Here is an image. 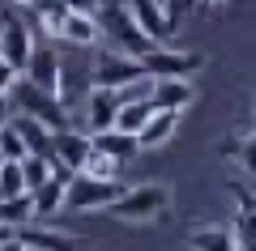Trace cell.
Listing matches in <instances>:
<instances>
[{
    "label": "cell",
    "instance_id": "7c38bea8",
    "mask_svg": "<svg viewBox=\"0 0 256 251\" xmlns=\"http://www.w3.org/2000/svg\"><path fill=\"white\" fill-rule=\"evenodd\" d=\"M34 51V38H30V26H22L18 17L0 21V60H9L18 72H26V60Z\"/></svg>",
    "mask_w": 256,
    "mask_h": 251
},
{
    "label": "cell",
    "instance_id": "e0dca14e",
    "mask_svg": "<svg viewBox=\"0 0 256 251\" xmlns=\"http://www.w3.org/2000/svg\"><path fill=\"white\" fill-rule=\"evenodd\" d=\"M60 38H68L73 47H94V43L102 38V26H98V17H94V13H68Z\"/></svg>",
    "mask_w": 256,
    "mask_h": 251
},
{
    "label": "cell",
    "instance_id": "d4e9b609",
    "mask_svg": "<svg viewBox=\"0 0 256 251\" xmlns=\"http://www.w3.org/2000/svg\"><path fill=\"white\" fill-rule=\"evenodd\" d=\"M26 192V175H22V162H0V196H18Z\"/></svg>",
    "mask_w": 256,
    "mask_h": 251
},
{
    "label": "cell",
    "instance_id": "4fadbf2b",
    "mask_svg": "<svg viewBox=\"0 0 256 251\" xmlns=\"http://www.w3.org/2000/svg\"><path fill=\"white\" fill-rule=\"evenodd\" d=\"M90 149H94V136H82V132H73V128H56V136H52V158L56 162L82 171L86 158H90Z\"/></svg>",
    "mask_w": 256,
    "mask_h": 251
},
{
    "label": "cell",
    "instance_id": "44dd1931",
    "mask_svg": "<svg viewBox=\"0 0 256 251\" xmlns=\"http://www.w3.org/2000/svg\"><path fill=\"white\" fill-rule=\"evenodd\" d=\"M188 247L196 251H218V247H239L235 230H226V226H201V230H192Z\"/></svg>",
    "mask_w": 256,
    "mask_h": 251
},
{
    "label": "cell",
    "instance_id": "9c48e42d",
    "mask_svg": "<svg viewBox=\"0 0 256 251\" xmlns=\"http://www.w3.org/2000/svg\"><path fill=\"white\" fill-rule=\"evenodd\" d=\"M52 162H56V158H52ZM68 179H73V166L56 162V175L30 192V196H34V217H60V213H64V188H68Z\"/></svg>",
    "mask_w": 256,
    "mask_h": 251
},
{
    "label": "cell",
    "instance_id": "d6a6232c",
    "mask_svg": "<svg viewBox=\"0 0 256 251\" xmlns=\"http://www.w3.org/2000/svg\"><path fill=\"white\" fill-rule=\"evenodd\" d=\"M13 4H34V0H13Z\"/></svg>",
    "mask_w": 256,
    "mask_h": 251
},
{
    "label": "cell",
    "instance_id": "ac0fdd59",
    "mask_svg": "<svg viewBox=\"0 0 256 251\" xmlns=\"http://www.w3.org/2000/svg\"><path fill=\"white\" fill-rule=\"evenodd\" d=\"M13 124H18V132L26 136V149L30 153H47L52 158V136H56V128H47L43 119H34V115H13Z\"/></svg>",
    "mask_w": 256,
    "mask_h": 251
},
{
    "label": "cell",
    "instance_id": "7a4b0ae2",
    "mask_svg": "<svg viewBox=\"0 0 256 251\" xmlns=\"http://www.w3.org/2000/svg\"><path fill=\"white\" fill-rule=\"evenodd\" d=\"M9 107L13 111H22V115H34V119H43L47 128H68V111H64V98L60 94H52V90H43V85H34V81H22L18 77V85L9 90Z\"/></svg>",
    "mask_w": 256,
    "mask_h": 251
},
{
    "label": "cell",
    "instance_id": "277c9868",
    "mask_svg": "<svg viewBox=\"0 0 256 251\" xmlns=\"http://www.w3.org/2000/svg\"><path fill=\"white\" fill-rule=\"evenodd\" d=\"M166 209H171V188H162V183H141V188H124L120 200L107 213H116L120 222H154Z\"/></svg>",
    "mask_w": 256,
    "mask_h": 251
},
{
    "label": "cell",
    "instance_id": "30bf717a",
    "mask_svg": "<svg viewBox=\"0 0 256 251\" xmlns=\"http://www.w3.org/2000/svg\"><path fill=\"white\" fill-rule=\"evenodd\" d=\"M150 102H154L158 111H188L192 102H196V90H192L188 77H154V85H150Z\"/></svg>",
    "mask_w": 256,
    "mask_h": 251
},
{
    "label": "cell",
    "instance_id": "8fae6325",
    "mask_svg": "<svg viewBox=\"0 0 256 251\" xmlns=\"http://www.w3.org/2000/svg\"><path fill=\"white\" fill-rule=\"evenodd\" d=\"M124 4H128V13H132V21H137L154 43H166V38L175 34V21L166 17L162 0H124Z\"/></svg>",
    "mask_w": 256,
    "mask_h": 251
},
{
    "label": "cell",
    "instance_id": "4316f807",
    "mask_svg": "<svg viewBox=\"0 0 256 251\" xmlns=\"http://www.w3.org/2000/svg\"><path fill=\"white\" fill-rule=\"evenodd\" d=\"M18 77H22V72L13 68L9 60H0V98H9V90L18 85Z\"/></svg>",
    "mask_w": 256,
    "mask_h": 251
},
{
    "label": "cell",
    "instance_id": "ffe728a7",
    "mask_svg": "<svg viewBox=\"0 0 256 251\" xmlns=\"http://www.w3.org/2000/svg\"><path fill=\"white\" fill-rule=\"evenodd\" d=\"M34 217V196L18 192V196H0V222L4 226H26Z\"/></svg>",
    "mask_w": 256,
    "mask_h": 251
},
{
    "label": "cell",
    "instance_id": "5bb4252c",
    "mask_svg": "<svg viewBox=\"0 0 256 251\" xmlns=\"http://www.w3.org/2000/svg\"><path fill=\"white\" fill-rule=\"evenodd\" d=\"M120 115V90H107V85H94L90 90V107H86V124H90V136L102 132V128H116Z\"/></svg>",
    "mask_w": 256,
    "mask_h": 251
},
{
    "label": "cell",
    "instance_id": "5b68a950",
    "mask_svg": "<svg viewBox=\"0 0 256 251\" xmlns=\"http://www.w3.org/2000/svg\"><path fill=\"white\" fill-rule=\"evenodd\" d=\"M146 60L141 55H128V51H102L98 60H94V72L90 81L94 85H107V90H124V85H132V81H146Z\"/></svg>",
    "mask_w": 256,
    "mask_h": 251
},
{
    "label": "cell",
    "instance_id": "6da1fadb",
    "mask_svg": "<svg viewBox=\"0 0 256 251\" xmlns=\"http://www.w3.org/2000/svg\"><path fill=\"white\" fill-rule=\"evenodd\" d=\"M124 192L120 179H94L86 171H73L68 188H64V213H94V209H111Z\"/></svg>",
    "mask_w": 256,
    "mask_h": 251
},
{
    "label": "cell",
    "instance_id": "3957f363",
    "mask_svg": "<svg viewBox=\"0 0 256 251\" xmlns=\"http://www.w3.org/2000/svg\"><path fill=\"white\" fill-rule=\"evenodd\" d=\"M98 26H102V38H111V43H116L120 51H128V55H146L150 47H154V38L132 21L128 4H120V0H107L98 9Z\"/></svg>",
    "mask_w": 256,
    "mask_h": 251
},
{
    "label": "cell",
    "instance_id": "83f0119b",
    "mask_svg": "<svg viewBox=\"0 0 256 251\" xmlns=\"http://www.w3.org/2000/svg\"><path fill=\"white\" fill-rule=\"evenodd\" d=\"M192 9H196V0H166V17L171 21H180L184 13H192Z\"/></svg>",
    "mask_w": 256,
    "mask_h": 251
},
{
    "label": "cell",
    "instance_id": "484cf974",
    "mask_svg": "<svg viewBox=\"0 0 256 251\" xmlns=\"http://www.w3.org/2000/svg\"><path fill=\"white\" fill-rule=\"evenodd\" d=\"M235 158L244 162V171H248V175H252V179H256V132L239 141V153H235Z\"/></svg>",
    "mask_w": 256,
    "mask_h": 251
},
{
    "label": "cell",
    "instance_id": "2e32d148",
    "mask_svg": "<svg viewBox=\"0 0 256 251\" xmlns=\"http://www.w3.org/2000/svg\"><path fill=\"white\" fill-rule=\"evenodd\" d=\"M94 149L111 153V158H120V162H132L141 153V141L132 132H124V128H102V132H94Z\"/></svg>",
    "mask_w": 256,
    "mask_h": 251
},
{
    "label": "cell",
    "instance_id": "8992f818",
    "mask_svg": "<svg viewBox=\"0 0 256 251\" xmlns=\"http://www.w3.org/2000/svg\"><path fill=\"white\" fill-rule=\"evenodd\" d=\"M141 60H146L150 77H188V72H196L205 64V55L201 51H175L171 43H154Z\"/></svg>",
    "mask_w": 256,
    "mask_h": 251
},
{
    "label": "cell",
    "instance_id": "52a82bcc",
    "mask_svg": "<svg viewBox=\"0 0 256 251\" xmlns=\"http://www.w3.org/2000/svg\"><path fill=\"white\" fill-rule=\"evenodd\" d=\"M86 239H77V234H64V230H47V226H18L13 230V239L4 243L9 251H26V247H38V251H73L82 247Z\"/></svg>",
    "mask_w": 256,
    "mask_h": 251
},
{
    "label": "cell",
    "instance_id": "f1b7e54d",
    "mask_svg": "<svg viewBox=\"0 0 256 251\" xmlns=\"http://www.w3.org/2000/svg\"><path fill=\"white\" fill-rule=\"evenodd\" d=\"M102 4H107V0H68V9H73V13H94V17H98Z\"/></svg>",
    "mask_w": 256,
    "mask_h": 251
},
{
    "label": "cell",
    "instance_id": "603a6c76",
    "mask_svg": "<svg viewBox=\"0 0 256 251\" xmlns=\"http://www.w3.org/2000/svg\"><path fill=\"white\" fill-rule=\"evenodd\" d=\"M120 166H124L120 158H111V153H102V149H90V158H86L82 171L94 175V179H120Z\"/></svg>",
    "mask_w": 256,
    "mask_h": 251
},
{
    "label": "cell",
    "instance_id": "1f68e13d",
    "mask_svg": "<svg viewBox=\"0 0 256 251\" xmlns=\"http://www.w3.org/2000/svg\"><path fill=\"white\" fill-rule=\"evenodd\" d=\"M201 4H210V9H222V4H230V0H201Z\"/></svg>",
    "mask_w": 256,
    "mask_h": 251
},
{
    "label": "cell",
    "instance_id": "7402d4cb",
    "mask_svg": "<svg viewBox=\"0 0 256 251\" xmlns=\"http://www.w3.org/2000/svg\"><path fill=\"white\" fill-rule=\"evenodd\" d=\"M154 115V102L150 98H137V102H120V115H116V128H124V132L137 136L141 128H146V119Z\"/></svg>",
    "mask_w": 256,
    "mask_h": 251
},
{
    "label": "cell",
    "instance_id": "4dcf8cb0",
    "mask_svg": "<svg viewBox=\"0 0 256 251\" xmlns=\"http://www.w3.org/2000/svg\"><path fill=\"white\" fill-rule=\"evenodd\" d=\"M13 230H18V226H4V222H0V247H4V243L13 239Z\"/></svg>",
    "mask_w": 256,
    "mask_h": 251
},
{
    "label": "cell",
    "instance_id": "cb8c5ba5",
    "mask_svg": "<svg viewBox=\"0 0 256 251\" xmlns=\"http://www.w3.org/2000/svg\"><path fill=\"white\" fill-rule=\"evenodd\" d=\"M26 153H30V149H26V136H22V132H18V124L9 119V124L0 128V158H9V162H22Z\"/></svg>",
    "mask_w": 256,
    "mask_h": 251
},
{
    "label": "cell",
    "instance_id": "f546056e",
    "mask_svg": "<svg viewBox=\"0 0 256 251\" xmlns=\"http://www.w3.org/2000/svg\"><path fill=\"white\" fill-rule=\"evenodd\" d=\"M9 111H13V107H9V98H0V128H4V124H9V119H13Z\"/></svg>",
    "mask_w": 256,
    "mask_h": 251
},
{
    "label": "cell",
    "instance_id": "d6986e66",
    "mask_svg": "<svg viewBox=\"0 0 256 251\" xmlns=\"http://www.w3.org/2000/svg\"><path fill=\"white\" fill-rule=\"evenodd\" d=\"M30 9L38 13L43 30H47V34H56V38L64 34V21H68V13H73V9H68V0H34Z\"/></svg>",
    "mask_w": 256,
    "mask_h": 251
},
{
    "label": "cell",
    "instance_id": "9a60e30c",
    "mask_svg": "<svg viewBox=\"0 0 256 251\" xmlns=\"http://www.w3.org/2000/svg\"><path fill=\"white\" fill-rule=\"evenodd\" d=\"M175 128H180V111H158V107H154V115H150L146 128L137 132L141 149H162V145L175 136Z\"/></svg>",
    "mask_w": 256,
    "mask_h": 251
},
{
    "label": "cell",
    "instance_id": "ba28073f",
    "mask_svg": "<svg viewBox=\"0 0 256 251\" xmlns=\"http://www.w3.org/2000/svg\"><path fill=\"white\" fill-rule=\"evenodd\" d=\"M26 77L34 81V85H43V90H52V94L64 98V60H60L56 47H34V51H30Z\"/></svg>",
    "mask_w": 256,
    "mask_h": 251
}]
</instances>
